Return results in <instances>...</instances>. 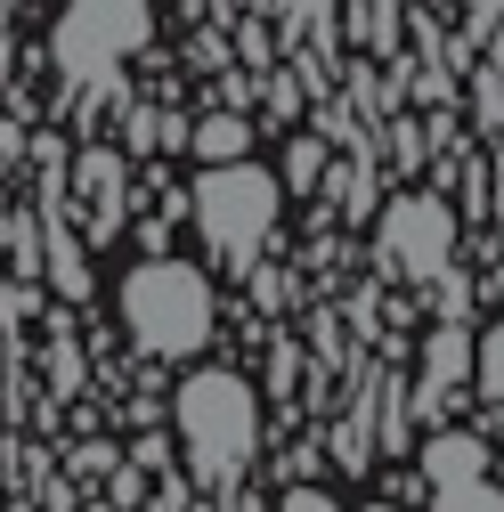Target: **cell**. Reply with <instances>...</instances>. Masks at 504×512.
Returning <instances> with one entry per match:
<instances>
[{
    "instance_id": "19",
    "label": "cell",
    "mask_w": 504,
    "mask_h": 512,
    "mask_svg": "<svg viewBox=\"0 0 504 512\" xmlns=\"http://www.w3.org/2000/svg\"><path fill=\"white\" fill-rule=\"evenodd\" d=\"M464 9H472V17L488 25V17H504V0H464Z\"/></svg>"
},
{
    "instance_id": "9",
    "label": "cell",
    "mask_w": 504,
    "mask_h": 512,
    "mask_svg": "<svg viewBox=\"0 0 504 512\" xmlns=\"http://www.w3.org/2000/svg\"><path fill=\"white\" fill-rule=\"evenodd\" d=\"M187 147H196L204 163H236V155H252V122L244 114H204L196 131H187Z\"/></svg>"
},
{
    "instance_id": "1",
    "label": "cell",
    "mask_w": 504,
    "mask_h": 512,
    "mask_svg": "<svg viewBox=\"0 0 504 512\" xmlns=\"http://www.w3.org/2000/svg\"><path fill=\"white\" fill-rule=\"evenodd\" d=\"M179 439H187V464L196 480H236L252 464V447H261V399H252V382L228 374V366H204L179 382Z\"/></svg>"
},
{
    "instance_id": "4",
    "label": "cell",
    "mask_w": 504,
    "mask_h": 512,
    "mask_svg": "<svg viewBox=\"0 0 504 512\" xmlns=\"http://www.w3.org/2000/svg\"><path fill=\"white\" fill-rule=\"evenodd\" d=\"M147 41V0H66L57 17V74L66 82H90V90H114V66Z\"/></svg>"
},
{
    "instance_id": "14",
    "label": "cell",
    "mask_w": 504,
    "mask_h": 512,
    "mask_svg": "<svg viewBox=\"0 0 504 512\" xmlns=\"http://www.w3.org/2000/svg\"><path fill=\"white\" fill-rule=\"evenodd\" d=\"M334 196H342L350 212H366V204H374V179H366V163H350V171H334Z\"/></svg>"
},
{
    "instance_id": "20",
    "label": "cell",
    "mask_w": 504,
    "mask_h": 512,
    "mask_svg": "<svg viewBox=\"0 0 504 512\" xmlns=\"http://www.w3.org/2000/svg\"><path fill=\"white\" fill-rule=\"evenodd\" d=\"M366 512H399V504H366Z\"/></svg>"
},
{
    "instance_id": "3",
    "label": "cell",
    "mask_w": 504,
    "mask_h": 512,
    "mask_svg": "<svg viewBox=\"0 0 504 512\" xmlns=\"http://www.w3.org/2000/svg\"><path fill=\"white\" fill-rule=\"evenodd\" d=\"M196 228H204V244L220 252L228 269H252L261 261V244H269V228H277V179L261 171V163H204V179H196Z\"/></svg>"
},
{
    "instance_id": "11",
    "label": "cell",
    "mask_w": 504,
    "mask_h": 512,
    "mask_svg": "<svg viewBox=\"0 0 504 512\" xmlns=\"http://www.w3.org/2000/svg\"><path fill=\"white\" fill-rule=\"evenodd\" d=\"M472 382H480V391L504 407V326H488V334L472 342Z\"/></svg>"
},
{
    "instance_id": "16",
    "label": "cell",
    "mask_w": 504,
    "mask_h": 512,
    "mask_svg": "<svg viewBox=\"0 0 504 512\" xmlns=\"http://www.w3.org/2000/svg\"><path fill=\"white\" fill-rule=\"evenodd\" d=\"M480 122H488V131H496V122H504V74H496V66L480 74Z\"/></svg>"
},
{
    "instance_id": "6",
    "label": "cell",
    "mask_w": 504,
    "mask_h": 512,
    "mask_svg": "<svg viewBox=\"0 0 504 512\" xmlns=\"http://www.w3.org/2000/svg\"><path fill=\"white\" fill-rule=\"evenodd\" d=\"M423 382H431V391H456V382H472V334H464V317H448V326L423 342Z\"/></svg>"
},
{
    "instance_id": "13",
    "label": "cell",
    "mask_w": 504,
    "mask_h": 512,
    "mask_svg": "<svg viewBox=\"0 0 504 512\" xmlns=\"http://www.w3.org/2000/svg\"><path fill=\"white\" fill-rule=\"evenodd\" d=\"M49 277H57V293H90V285H82V261H74V236H66V228L49 236Z\"/></svg>"
},
{
    "instance_id": "5",
    "label": "cell",
    "mask_w": 504,
    "mask_h": 512,
    "mask_svg": "<svg viewBox=\"0 0 504 512\" xmlns=\"http://www.w3.org/2000/svg\"><path fill=\"white\" fill-rule=\"evenodd\" d=\"M456 252V204L448 196H391L383 204V261L399 277H439Z\"/></svg>"
},
{
    "instance_id": "17",
    "label": "cell",
    "mask_w": 504,
    "mask_h": 512,
    "mask_svg": "<svg viewBox=\"0 0 504 512\" xmlns=\"http://www.w3.org/2000/svg\"><path fill=\"white\" fill-rule=\"evenodd\" d=\"M285 512H342V504H334V496H318V488H293V496H285Z\"/></svg>"
},
{
    "instance_id": "12",
    "label": "cell",
    "mask_w": 504,
    "mask_h": 512,
    "mask_svg": "<svg viewBox=\"0 0 504 512\" xmlns=\"http://www.w3.org/2000/svg\"><path fill=\"white\" fill-rule=\"evenodd\" d=\"M318 179H326V147H318V139H293V147H285V187L301 196V187H318Z\"/></svg>"
},
{
    "instance_id": "15",
    "label": "cell",
    "mask_w": 504,
    "mask_h": 512,
    "mask_svg": "<svg viewBox=\"0 0 504 512\" xmlns=\"http://www.w3.org/2000/svg\"><path fill=\"white\" fill-rule=\"evenodd\" d=\"M431 285H439V317H464V309H472V285H464L456 269H439Z\"/></svg>"
},
{
    "instance_id": "2",
    "label": "cell",
    "mask_w": 504,
    "mask_h": 512,
    "mask_svg": "<svg viewBox=\"0 0 504 512\" xmlns=\"http://www.w3.org/2000/svg\"><path fill=\"white\" fill-rule=\"evenodd\" d=\"M122 326L139 334V350L155 358H187L212 342V285L187 261H139L122 277Z\"/></svg>"
},
{
    "instance_id": "18",
    "label": "cell",
    "mask_w": 504,
    "mask_h": 512,
    "mask_svg": "<svg viewBox=\"0 0 504 512\" xmlns=\"http://www.w3.org/2000/svg\"><path fill=\"white\" fill-rule=\"evenodd\" d=\"M277 9H285V17H326L334 0H277Z\"/></svg>"
},
{
    "instance_id": "23",
    "label": "cell",
    "mask_w": 504,
    "mask_h": 512,
    "mask_svg": "<svg viewBox=\"0 0 504 512\" xmlns=\"http://www.w3.org/2000/svg\"><path fill=\"white\" fill-rule=\"evenodd\" d=\"M98 512H106V504H98Z\"/></svg>"
},
{
    "instance_id": "21",
    "label": "cell",
    "mask_w": 504,
    "mask_h": 512,
    "mask_svg": "<svg viewBox=\"0 0 504 512\" xmlns=\"http://www.w3.org/2000/svg\"><path fill=\"white\" fill-rule=\"evenodd\" d=\"M0 17H9V0H0Z\"/></svg>"
},
{
    "instance_id": "8",
    "label": "cell",
    "mask_w": 504,
    "mask_h": 512,
    "mask_svg": "<svg viewBox=\"0 0 504 512\" xmlns=\"http://www.w3.org/2000/svg\"><path fill=\"white\" fill-rule=\"evenodd\" d=\"M82 196H90V236H114V220H122V163L114 155H82Z\"/></svg>"
},
{
    "instance_id": "22",
    "label": "cell",
    "mask_w": 504,
    "mask_h": 512,
    "mask_svg": "<svg viewBox=\"0 0 504 512\" xmlns=\"http://www.w3.org/2000/svg\"><path fill=\"white\" fill-rule=\"evenodd\" d=\"M488 293H504V285H488Z\"/></svg>"
},
{
    "instance_id": "7",
    "label": "cell",
    "mask_w": 504,
    "mask_h": 512,
    "mask_svg": "<svg viewBox=\"0 0 504 512\" xmlns=\"http://www.w3.org/2000/svg\"><path fill=\"white\" fill-rule=\"evenodd\" d=\"M488 472V447L472 439V431H439L431 447H423V480L439 488V480H480Z\"/></svg>"
},
{
    "instance_id": "10",
    "label": "cell",
    "mask_w": 504,
    "mask_h": 512,
    "mask_svg": "<svg viewBox=\"0 0 504 512\" xmlns=\"http://www.w3.org/2000/svg\"><path fill=\"white\" fill-rule=\"evenodd\" d=\"M431 512H504V488L480 472V480H439L431 488Z\"/></svg>"
}]
</instances>
